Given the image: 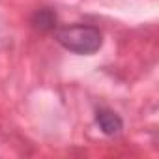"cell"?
<instances>
[{"label":"cell","instance_id":"6da1fadb","mask_svg":"<svg viewBox=\"0 0 159 159\" xmlns=\"http://www.w3.org/2000/svg\"><path fill=\"white\" fill-rule=\"evenodd\" d=\"M56 39L64 49L75 54H94L103 43L101 32L88 25L64 26L56 32Z\"/></svg>","mask_w":159,"mask_h":159},{"label":"cell","instance_id":"7a4b0ae2","mask_svg":"<svg viewBox=\"0 0 159 159\" xmlns=\"http://www.w3.org/2000/svg\"><path fill=\"white\" fill-rule=\"evenodd\" d=\"M96 122H98V125L101 127V131H103L105 135H116V133H120L122 127H124L122 118H120L116 112H112V111H105V109L98 112Z\"/></svg>","mask_w":159,"mask_h":159},{"label":"cell","instance_id":"3957f363","mask_svg":"<svg viewBox=\"0 0 159 159\" xmlns=\"http://www.w3.org/2000/svg\"><path fill=\"white\" fill-rule=\"evenodd\" d=\"M54 23H56V15L51 10H39L34 15V25L39 30H51V28H54Z\"/></svg>","mask_w":159,"mask_h":159}]
</instances>
